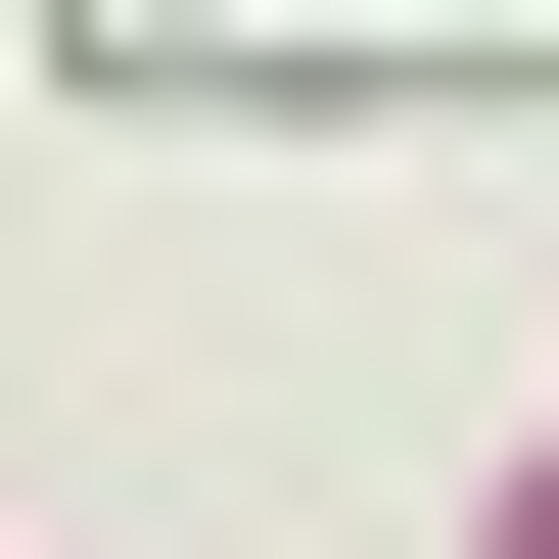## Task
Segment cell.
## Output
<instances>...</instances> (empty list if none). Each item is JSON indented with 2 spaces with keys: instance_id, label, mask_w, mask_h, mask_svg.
<instances>
[{
  "instance_id": "obj_1",
  "label": "cell",
  "mask_w": 559,
  "mask_h": 559,
  "mask_svg": "<svg viewBox=\"0 0 559 559\" xmlns=\"http://www.w3.org/2000/svg\"><path fill=\"white\" fill-rule=\"evenodd\" d=\"M466 559H559V419H513V466H466Z\"/></svg>"
}]
</instances>
